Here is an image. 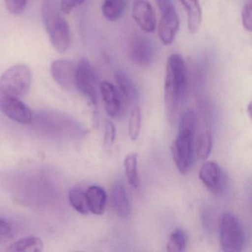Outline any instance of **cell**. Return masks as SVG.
<instances>
[{"instance_id":"1","label":"cell","mask_w":252,"mask_h":252,"mask_svg":"<svg viewBox=\"0 0 252 252\" xmlns=\"http://www.w3.org/2000/svg\"><path fill=\"white\" fill-rule=\"evenodd\" d=\"M187 92V72L184 59L178 54L168 58L164 85V101L168 117L172 119Z\"/></svg>"},{"instance_id":"2","label":"cell","mask_w":252,"mask_h":252,"mask_svg":"<svg viewBox=\"0 0 252 252\" xmlns=\"http://www.w3.org/2000/svg\"><path fill=\"white\" fill-rule=\"evenodd\" d=\"M195 116L191 110L186 112L179 124L177 138L172 146L174 162L181 173L186 174L194 160V133Z\"/></svg>"},{"instance_id":"3","label":"cell","mask_w":252,"mask_h":252,"mask_svg":"<svg viewBox=\"0 0 252 252\" xmlns=\"http://www.w3.org/2000/svg\"><path fill=\"white\" fill-rule=\"evenodd\" d=\"M42 11L44 24L53 46L59 52H66L71 45V34L57 0H45Z\"/></svg>"},{"instance_id":"4","label":"cell","mask_w":252,"mask_h":252,"mask_svg":"<svg viewBox=\"0 0 252 252\" xmlns=\"http://www.w3.org/2000/svg\"><path fill=\"white\" fill-rule=\"evenodd\" d=\"M32 81V70L27 64L13 66L0 77V95L23 98L30 91Z\"/></svg>"},{"instance_id":"5","label":"cell","mask_w":252,"mask_h":252,"mask_svg":"<svg viewBox=\"0 0 252 252\" xmlns=\"http://www.w3.org/2000/svg\"><path fill=\"white\" fill-rule=\"evenodd\" d=\"M246 242L244 230L238 218L231 213H225L220 222V243L225 252L243 250Z\"/></svg>"},{"instance_id":"6","label":"cell","mask_w":252,"mask_h":252,"mask_svg":"<svg viewBox=\"0 0 252 252\" xmlns=\"http://www.w3.org/2000/svg\"><path fill=\"white\" fill-rule=\"evenodd\" d=\"M75 85L79 92L97 106L99 85L94 67L87 60H81L76 65Z\"/></svg>"},{"instance_id":"7","label":"cell","mask_w":252,"mask_h":252,"mask_svg":"<svg viewBox=\"0 0 252 252\" xmlns=\"http://www.w3.org/2000/svg\"><path fill=\"white\" fill-rule=\"evenodd\" d=\"M156 54V45L150 38L139 35L132 39L129 45V58L134 64L150 65L154 62Z\"/></svg>"},{"instance_id":"8","label":"cell","mask_w":252,"mask_h":252,"mask_svg":"<svg viewBox=\"0 0 252 252\" xmlns=\"http://www.w3.org/2000/svg\"><path fill=\"white\" fill-rule=\"evenodd\" d=\"M0 111L17 123L29 125L33 120L32 110L20 98L0 95Z\"/></svg>"},{"instance_id":"9","label":"cell","mask_w":252,"mask_h":252,"mask_svg":"<svg viewBox=\"0 0 252 252\" xmlns=\"http://www.w3.org/2000/svg\"><path fill=\"white\" fill-rule=\"evenodd\" d=\"M199 178L203 185L215 194H220L226 187V174L216 162L204 163L199 172Z\"/></svg>"},{"instance_id":"10","label":"cell","mask_w":252,"mask_h":252,"mask_svg":"<svg viewBox=\"0 0 252 252\" xmlns=\"http://www.w3.org/2000/svg\"><path fill=\"white\" fill-rule=\"evenodd\" d=\"M76 65L68 60H57L51 64V75L63 89L72 91L76 88L75 75Z\"/></svg>"},{"instance_id":"11","label":"cell","mask_w":252,"mask_h":252,"mask_svg":"<svg viewBox=\"0 0 252 252\" xmlns=\"http://www.w3.org/2000/svg\"><path fill=\"white\" fill-rule=\"evenodd\" d=\"M132 17L135 23L146 33H153L156 30V13L147 0H135L132 5Z\"/></svg>"},{"instance_id":"12","label":"cell","mask_w":252,"mask_h":252,"mask_svg":"<svg viewBox=\"0 0 252 252\" xmlns=\"http://www.w3.org/2000/svg\"><path fill=\"white\" fill-rule=\"evenodd\" d=\"M99 92L107 114L112 118L119 116L122 110V97L117 88L108 82L99 84Z\"/></svg>"},{"instance_id":"13","label":"cell","mask_w":252,"mask_h":252,"mask_svg":"<svg viewBox=\"0 0 252 252\" xmlns=\"http://www.w3.org/2000/svg\"><path fill=\"white\" fill-rule=\"evenodd\" d=\"M179 25V17L175 8L161 14V19L158 25V36L163 45H170L173 42Z\"/></svg>"},{"instance_id":"14","label":"cell","mask_w":252,"mask_h":252,"mask_svg":"<svg viewBox=\"0 0 252 252\" xmlns=\"http://www.w3.org/2000/svg\"><path fill=\"white\" fill-rule=\"evenodd\" d=\"M112 202L116 214L122 218L130 215L132 208L125 186L120 181L115 183L112 189Z\"/></svg>"},{"instance_id":"15","label":"cell","mask_w":252,"mask_h":252,"mask_svg":"<svg viewBox=\"0 0 252 252\" xmlns=\"http://www.w3.org/2000/svg\"><path fill=\"white\" fill-rule=\"evenodd\" d=\"M115 79L118 86V91L122 98L129 104H135L138 101L139 94L132 79L123 71L116 72Z\"/></svg>"},{"instance_id":"16","label":"cell","mask_w":252,"mask_h":252,"mask_svg":"<svg viewBox=\"0 0 252 252\" xmlns=\"http://www.w3.org/2000/svg\"><path fill=\"white\" fill-rule=\"evenodd\" d=\"M90 212L97 215H103L107 204V193L98 186H91L86 191Z\"/></svg>"},{"instance_id":"17","label":"cell","mask_w":252,"mask_h":252,"mask_svg":"<svg viewBox=\"0 0 252 252\" xmlns=\"http://www.w3.org/2000/svg\"><path fill=\"white\" fill-rule=\"evenodd\" d=\"M188 18L189 30L196 33L200 29L202 21V11L198 0H180Z\"/></svg>"},{"instance_id":"18","label":"cell","mask_w":252,"mask_h":252,"mask_svg":"<svg viewBox=\"0 0 252 252\" xmlns=\"http://www.w3.org/2000/svg\"><path fill=\"white\" fill-rule=\"evenodd\" d=\"M44 243L42 239L36 236L23 237L10 245L8 252H39L43 250Z\"/></svg>"},{"instance_id":"19","label":"cell","mask_w":252,"mask_h":252,"mask_svg":"<svg viewBox=\"0 0 252 252\" xmlns=\"http://www.w3.org/2000/svg\"><path fill=\"white\" fill-rule=\"evenodd\" d=\"M128 0H104L101 11L103 15L110 22L119 20L125 12Z\"/></svg>"},{"instance_id":"20","label":"cell","mask_w":252,"mask_h":252,"mask_svg":"<svg viewBox=\"0 0 252 252\" xmlns=\"http://www.w3.org/2000/svg\"><path fill=\"white\" fill-rule=\"evenodd\" d=\"M127 181L129 185L133 188H138L140 181L138 172V155L137 153H131L125 158L124 163Z\"/></svg>"},{"instance_id":"21","label":"cell","mask_w":252,"mask_h":252,"mask_svg":"<svg viewBox=\"0 0 252 252\" xmlns=\"http://www.w3.org/2000/svg\"><path fill=\"white\" fill-rule=\"evenodd\" d=\"M212 145L213 137L212 132L209 129L203 131L199 135L196 142V153L197 158L201 160H206L212 152Z\"/></svg>"},{"instance_id":"22","label":"cell","mask_w":252,"mask_h":252,"mask_svg":"<svg viewBox=\"0 0 252 252\" xmlns=\"http://www.w3.org/2000/svg\"><path fill=\"white\" fill-rule=\"evenodd\" d=\"M68 197L70 204L75 210L82 215H88L89 213L86 192L79 189H72L69 191Z\"/></svg>"},{"instance_id":"23","label":"cell","mask_w":252,"mask_h":252,"mask_svg":"<svg viewBox=\"0 0 252 252\" xmlns=\"http://www.w3.org/2000/svg\"><path fill=\"white\" fill-rule=\"evenodd\" d=\"M187 235L182 228H176L169 236L166 244V251L169 252H181L186 250Z\"/></svg>"},{"instance_id":"24","label":"cell","mask_w":252,"mask_h":252,"mask_svg":"<svg viewBox=\"0 0 252 252\" xmlns=\"http://www.w3.org/2000/svg\"><path fill=\"white\" fill-rule=\"evenodd\" d=\"M141 109L138 107H135L132 109L130 113L129 121V135L132 141H136L141 132Z\"/></svg>"},{"instance_id":"25","label":"cell","mask_w":252,"mask_h":252,"mask_svg":"<svg viewBox=\"0 0 252 252\" xmlns=\"http://www.w3.org/2000/svg\"><path fill=\"white\" fill-rule=\"evenodd\" d=\"M252 0H247L243 11H242V23L243 27L248 32H252Z\"/></svg>"},{"instance_id":"26","label":"cell","mask_w":252,"mask_h":252,"mask_svg":"<svg viewBox=\"0 0 252 252\" xmlns=\"http://www.w3.org/2000/svg\"><path fill=\"white\" fill-rule=\"evenodd\" d=\"M29 0H5V6L13 15L22 14L26 8Z\"/></svg>"},{"instance_id":"27","label":"cell","mask_w":252,"mask_h":252,"mask_svg":"<svg viewBox=\"0 0 252 252\" xmlns=\"http://www.w3.org/2000/svg\"><path fill=\"white\" fill-rule=\"evenodd\" d=\"M13 237L14 234L11 225L4 220L0 219V244L8 243Z\"/></svg>"},{"instance_id":"28","label":"cell","mask_w":252,"mask_h":252,"mask_svg":"<svg viewBox=\"0 0 252 252\" xmlns=\"http://www.w3.org/2000/svg\"><path fill=\"white\" fill-rule=\"evenodd\" d=\"M116 127L111 122H107L105 126V133L104 137V145L107 148L112 147L116 139Z\"/></svg>"},{"instance_id":"29","label":"cell","mask_w":252,"mask_h":252,"mask_svg":"<svg viewBox=\"0 0 252 252\" xmlns=\"http://www.w3.org/2000/svg\"><path fill=\"white\" fill-rule=\"evenodd\" d=\"M79 5L77 0H61L60 1V9L63 14H68Z\"/></svg>"},{"instance_id":"30","label":"cell","mask_w":252,"mask_h":252,"mask_svg":"<svg viewBox=\"0 0 252 252\" xmlns=\"http://www.w3.org/2000/svg\"><path fill=\"white\" fill-rule=\"evenodd\" d=\"M156 2L161 14H163V13L169 11L171 8H174L172 0H156Z\"/></svg>"},{"instance_id":"31","label":"cell","mask_w":252,"mask_h":252,"mask_svg":"<svg viewBox=\"0 0 252 252\" xmlns=\"http://www.w3.org/2000/svg\"><path fill=\"white\" fill-rule=\"evenodd\" d=\"M248 114H249V118L252 119V102L249 103V106L247 107Z\"/></svg>"},{"instance_id":"32","label":"cell","mask_w":252,"mask_h":252,"mask_svg":"<svg viewBox=\"0 0 252 252\" xmlns=\"http://www.w3.org/2000/svg\"><path fill=\"white\" fill-rule=\"evenodd\" d=\"M85 0H77L78 3H79V5H82V3H83L84 2H85Z\"/></svg>"}]
</instances>
